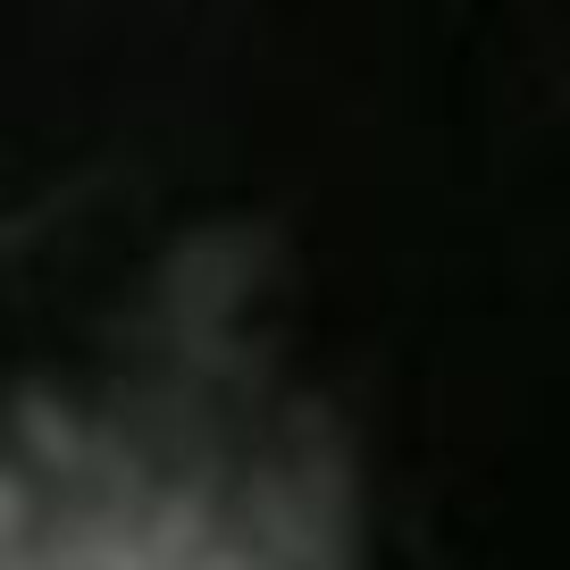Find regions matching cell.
I'll use <instances>...</instances> for the list:
<instances>
[{"label":"cell","mask_w":570,"mask_h":570,"mask_svg":"<svg viewBox=\"0 0 570 570\" xmlns=\"http://www.w3.org/2000/svg\"><path fill=\"white\" fill-rule=\"evenodd\" d=\"M0 570H311L268 503L202 462L68 436L0 462Z\"/></svg>","instance_id":"1"}]
</instances>
